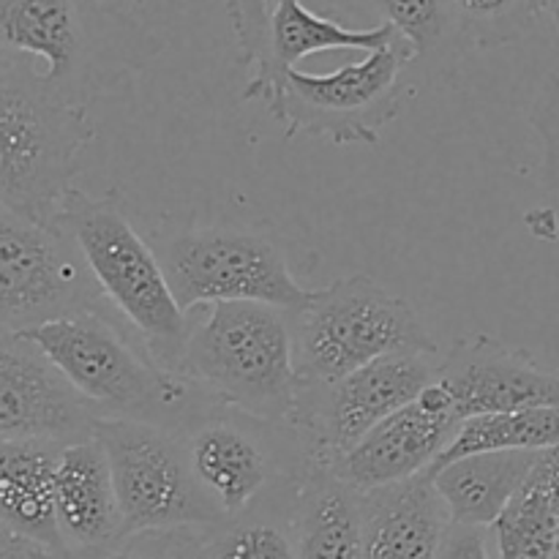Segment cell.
<instances>
[{"mask_svg":"<svg viewBox=\"0 0 559 559\" xmlns=\"http://www.w3.org/2000/svg\"><path fill=\"white\" fill-rule=\"evenodd\" d=\"M158 49L151 27L102 0H0V71L55 102L91 107Z\"/></svg>","mask_w":559,"mask_h":559,"instance_id":"6da1fadb","label":"cell"},{"mask_svg":"<svg viewBox=\"0 0 559 559\" xmlns=\"http://www.w3.org/2000/svg\"><path fill=\"white\" fill-rule=\"evenodd\" d=\"M20 336L52 360L102 420H140L180 435L218 404L183 374L162 369L115 311H85Z\"/></svg>","mask_w":559,"mask_h":559,"instance_id":"7a4b0ae2","label":"cell"},{"mask_svg":"<svg viewBox=\"0 0 559 559\" xmlns=\"http://www.w3.org/2000/svg\"><path fill=\"white\" fill-rule=\"evenodd\" d=\"M200 309L191 317L180 374L222 407L287 424L300 393L287 311L251 300Z\"/></svg>","mask_w":559,"mask_h":559,"instance_id":"3957f363","label":"cell"},{"mask_svg":"<svg viewBox=\"0 0 559 559\" xmlns=\"http://www.w3.org/2000/svg\"><path fill=\"white\" fill-rule=\"evenodd\" d=\"M58 224L74 238L109 309L140 336L162 369L178 371L191 333V314L175 300L158 251L136 235L118 189L93 197L74 189Z\"/></svg>","mask_w":559,"mask_h":559,"instance_id":"277c9868","label":"cell"},{"mask_svg":"<svg viewBox=\"0 0 559 559\" xmlns=\"http://www.w3.org/2000/svg\"><path fill=\"white\" fill-rule=\"evenodd\" d=\"M191 478L224 522L293 506L311 469L289 424H271L216 404L180 431Z\"/></svg>","mask_w":559,"mask_h":559,"instance_id":"5b68a950","label":"cell"},{"mask_svg":"<svg viewBox=\"0 0 559 559\" xmlns=\"http://www.w3.org/2000/svg\"><path fill=\"white\" fill-rule=\"evenodd\" d=\"M93 140L87 107L55 102L22 76L0 71V207L58 227L82 173V151Z\"/></svg>","mask_w":559,"mask_h":559,"instance_id":"8992f818","label":"cell"},{"mask_svg":"<svg viewBox=\"0 0 559 559\" xmlns=\"http://www.w3.org/2000/svg\"><path fill=\"white\" fill-rule=\"evenodd\" d=\"M289 322L300 385L336 382L385 355H437L413 306L369 276L336 278L314 289Z\"/></svg>","mask_w":559,"mask_h":559,"instance_id":"52a82bcc","label":"cell"},{"mask_svg":"<svg viewBox=\"0 0 559 559\" xmlns=\"http://www.w3.org/2000/svg\"><path fill=\"white\" fill-rule=\"evenodd\" d=\"M413 60H418L415 49L396 36L331 74L289 71L265 107L284 126L287 140L306 134L333 145H371L399 118L402 74Z\"/></svg>","mask_w":559,"mask_h":559,"instance_id":"ba28073f","label":"cell"},{"mask_svg":"<svg viewBox=\"0 0 559 559\" xmlns=\"http://www.w3.org/2000/svg\"><path fill=\"white\" fill-rule=\"evenodd\" d=\"M96 440L112 469L123 544L147 533L227 524L191 478L180 435L140 420L104 418Z\"/></svg>","mask_w":559,"mask_h":559,"instance_id":"9c48e42d","label":"cell"},{"mask_svg":"<svg viewBox=\"0 0 559 559\" xmlns=\"http://www.w3.org/2000/svg\"><path fill=\"white\" fill-rule=\"evenodd\" d=\"M158 260L186 314L200 306L235 300L267 304L295 314L314 293L300 287L276 243L246 229H189L164 243Z\"/></svg>","mask_w":559,"mask_h":559,"instance_id":"30bf717a","label":"cell"},{"mask_svg":"<svg viewBox=\"0 0 559 559\" xmlns=\"http://www.w3.org/2000/svg\"><path fill=\"white\" fill-rule=\"evenodd\" d=\"M85 311H112L63 227L0 207V333H22Z\"/></svg>","mask_w":559,"mask_h":559,"instance_id":"8fae6325","label":"cell"},{"mask_svg":"<svg viewBox=\"0 0 559 559\" xmlns=\"http://www.w3.org/2000/svg\"><path fill=\"white\" fill-rule=\"evenodd\" d=\"M440 366L431 353H396L325 385H300L293 418L311 467L333 469L371 429L413 404Z\"/></svg>","mask_w":559,"mask_h":559,"instance_id":"7c38bea8","label":"cell"},{"mask_svg":"<svg viewBox=\"0 0 559 559\" xmlns=\"http://www.w3.org/2000/svg\"><path fill=\"white\" fill-rule=\"evenodd\" d=\"M98 420L36 344L0 333V442L47 440L69 448L93 440Z\"/></svg>","mask_w":559,"mask_h":559,"instance_id":"4fadbf2b","label":"cell"},{"mask_svg":"<svg viewBox=\"0 0 559 559\" xmlns=\"http://www.w3.org/2000/svg\"><path fill=\"white\" fill-rule=\"evenodd\" d=\"M462 424L451 393L435 380L413 404L371 429L366 440L333 467V473L360 495L404 484L429 473L440 462Z\"/></svg>","mask_w":559,"mask_h":559,"instance_id":"5bb4252c","label":"cell"},{"mask_svg":"<svg viewBox=\"0 0 559 559\" xmlns=\"http://www.w3.org/2000/svg\"><path fill=\"white\" fill-rule=\"evenodd\" d=\"M462 420L519 409L559 407V369H544L524 349L489 333L459 338L437 371Z\"/></svg>","mask_w":559,"mask_h":559,"instance_id":"9a60e30c","label":"cell"},{"mask_svg":"<svg viewBox=\"0 0 559 559\" xmlns=\"http://www.w3.org/2000/svg\"><path fill=\"white\" fill-rule=\"evenodd\" d=\"M396 27L380 22L374 27H347L338 25L331 16H320L306 9L304 0H282L267 20L262 41L254 58L246 69H251V80L246 85V102H267L276 87L287 80L289 71L304 58L331 49H374L385 47L396 38Z\"/></svg>","mask_w":559,"mask_h":559,"instance_id":"2e32d148","label":"cell"},{"mask_svg":"<svg viewBox=\"0 0 559 559\" xmlns=\"http://www.w3.org/2000/svg\"><path fill=\"white\" fill-rule=\"evenodd\" d=\"M360 497L366 559H437L451 513L431 473Z\"/></svg>","mask_w":559,"mask_h":559,"instance_id":"e0dca14e","label":"cell"},{"mask_svg":"<svg viewBox=\"0 0 559 559\" xmlns=\"http://www.w3.org/2000/svg\"><path fill=\"white\" fill-rule=\"evenodd\" d=\"M58 524L69 549L115 551L123 544L112 469L98 440L63 448L55 480Z\"/></svg>","mask_w":559,"mask_h":559,"instance_id":"ac0fdd59","label":"cell"},{"mask_svg":"<svg viewBox=\"0 0 559 559\" xmlns=\"http://www.w3.org/2000/svg\"><path fill=\"white\" fill-rule=\"evenodd\" d=\"M63 445L47 440L0 442V527L49 551H66L55 480Z\"/></svg>","mask_w":559,"mask_h":559,"instance_id":"d6986e66","label":"cell"},{"mask_svg":"<svg viewBox=\"0 0 559 559\" xmlns=\"http://www.w3.org/2000/svg\"><path fill=\"white\" fill-rule=\"evenodd\" d=\"M298 559H366L364 497L333 469L311 467L293 508Z\"/></svg>","mask_w":559,"mask_h":559,"instance_id":"ffe728a7","label":"cell"},{"mask_svg":"<svg viewBox=\"0 0 559 559\" xmlns=\"http://www.w3.org/2000/svg\"><path fill=\"white\" fill-rule=\"evenodd\" d=\"M544 451H491L456 459L429 469L445 500L451 522L495 527L513 497L522 491Z\"/></svg>","mask_w":559,"mask_h":559,"instance_id":"44dd1931","label":"cell"},{"mask_svg":"<svg viewBox=\"0 0 559 559\" xmlns=\"http://www.w3.org/2000/svg\"><path fill=\"white\" fill-rule=\"evenodd\" d=\"M500 559H557V513L546 451L511 506L491 527Z\"/></svg>","mask_w":559,"mask_h":559,"instance_id":"7402d4cb","label":"cell"},{"mask_svg":"<svg viewBox=\"0 0 559 559\" xmlns=\"http://www.w3.org/2000/svg\"><path fill=\"white\" fill-rule=\"evenodd\" d=\"M559 448V407L519 409L467 418L431 469L491 451H551Z\"/></svg>","mask_w":559,"mask_h":559,"instance_id":"603a6c76","label":"cell"},{"mask_svg":"<svg viewBox=\"0 0 559 559\" xmlns=\"http://www.w3.org/2000/svg\"><path fill=\"white\" fill-rule=\"evenodd\" d=\"M293 506L260 508L205 533V559H298Z\"/></svg>","mask_w":559,"mask_h":559,"instance_id":"cb8c5ba5","label":"cell"},{"mask_svg":"<svg viewBox=\"0 0 559 559\" xmlns=\"http://www.w3.org/2000/svg\"><path fill=\"white\" fill-rule=\"evenodd\" d=\"M382 22L396 27L415 49V58H429L464 36L451 0H369Z\"/></svg>","mask_w":559,"mask_h":559,"instance_id":"d4e9b609","label":"cell"},{"mask_svg":"<svg viewBox=\"0 0 559 559\" xmlns=\"http://www.w3.org/2000/svg\"><path fill=\"white\" fill-rule=\"evenodd\" d=\"M464 38L480 49L522 41L538 14L530 0H451Z\"/></svg>","mask_w":559,"mask_h":559,"instance_id":"484cf974","label":"cell"},{"mask_svg":"<svg viewBox=\"0 0 559 559\" xmlns=\"http://www.w3.org/2000/svg\"><path fill=\"white\" fill-rule=\"evenodd\" d=\"M530 123L544 142V183L559 197V76L551 74L533 104Z\"/></svg>","mask_w":559,"mask_h":559,"instance_id":"4316f807","label":"cell"},{"mask_svg":"<svg viewBox=\"0 0 559 559\" xmlns=\"http://www.w3.org/2000/svg\"><path fill=\"white\" fill-rule=\"evenodd\" d=\"M224 3H227L235 41H238L240 49V63L249 66L257 47H260L267 20H271L273 9H276L282 0H224Z\"/></svg>","mask_w":559,"mask_h":559,"instance_id":"83f0119b","label":"cell"},{"mask_svg":"<svg viewBox=\"0 0 559 559\" xmlns=\"http://www.w3.org/2000/svg\"><path fill=\"white\" fill-rule=\"evenodd\" d=\"M489 538L491 527H475V524L451 522L445 538H442L437 559H491Z\"/></svg>","mask_w":559,"mask_h":559,"instance_id":"f1b7e54d","label":"cell"},{"mask_svg":"<svg viewBox=\"0 0 559 559\" xmlns=\"http://www.w3.org/2000/svg\"><path fill=\"white\" fill-rule=\"evenodd\" d=\"M52 555H60V551H49L44 546L33 544V540L20 538V535L0 527V559H49Z\"/></svg>","mask_w":559,"mask_h":559,"instance_id":"f546056e","label":"cell"},{"mask_svg":"<svg viewBox=\"0 0 559 559\" xmlns=\"http://www.w3.org/2000/svg\"><path fill=\"white\" fill-rule=\"evenodd\" d=\"M205 533L207 530H180L175 559H205Z\"/></svg>","mask_w":559,"mask_h":559,"instance_id":"4dcf8cb0","label":"cell"},{"mask_svg":"<svg viewBox=\"0 0 559 559\" xmlns=\"http://www.w3.org/2000/svg\"><path fill=\"white\" fill-rule=\"evenodd\" d=\"M112 551H80V549H69L60 551V555H52L49 559H109Z\"/></svg>","mask_w":559,"mask_h":559,"instance_id":"1f68e13d","label":"cell"},{"mask_svg":"<svg viewBox=\"0 0 559 559\" xmlns=\"http://www.w3.org/2000/svg\"><path fill=\"white\" fill-rule=\"evenodd\" d=\"M546 11H549L551 22H555L557 38H559V0H546Z\"/></svg>","mask_w":559,"mask_h":559,"instance_id":"d6a6232c","label":"cell"},{"mask_svg":"<svg viewBox=\"0 0 559 559\" xmlns=\"http://www.w3.org/2000/svg\"><path fill=\"white\" fill-rule=\"evenodd\" d=\"M530 3H533V11L535 14H546V0H530Z\"/></svg>","mask_w":559,"mask_h":559,"instance_id":"836d02e7","label":"cell"}]
</instances>
